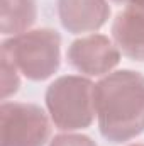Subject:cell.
Listing matches in <instances>:
<instances>
[{
    "label": "cell",
    "instance_id": "1",
    "mask_svg": "<svg viewBox=\"0 0 144 146\" xmlns=\"http://www.w3.org/2000/svg\"><path fill=\"white\" fill-rule=\"evenodd\" d=\"M95 107L100 134L114 145L144 133V75L117 70L95 83Z\"/></svg>",
    "mask_w": 144,
    "mask_h": 146
},
{
    "label": "cell",
    "instance_id": "2",
    "mask_svg": "<svg viewBox=\"0 0 144 146\" xmlns=\"http://www.w3.org/2000/svg\"><path fill=\"white\" fill-rule=\"evenodd\" d=\"M44 100L53 124L65 133L87 129L97 117L95 83L87 76L56 78L48 87Z\"/></svg>",
    "mask_w": 144,
    "mask_h": 146
},
{
    "label": "cell",
    "instance_id": "3",
    "mask_svg": "<svg viewBox=\"0 0 144 146\" xmlns=\"http://www.w3.org/2000/svg\"><path fill=\"white\" fill-rule=\"evenodd\" d=\"M0 56L9 58L17 70L32 82L51 78L61 65V36L54 29L41 27L5 39Z\"/></svg>",
    "mask_w": 144,
    "mask_h": 146
},
{
    "label": "cell",
    "instance_id": "7",
    "mask_svg": "<svg viewBox=\"0 0 144 146\" xmlns=\"http://www.w3.org/2000/svg\"><path fill=\"white\" fill-rule=\"evenodd\" d=\"M58 15L71 34L95 33L107 24L110 5L107 0H58Z\"/></svg>",
    "mask_w": 144,
    "mask_h": 146
},
{
    "label": "cell",
    "instance_id": "12",
    "mask_svg": "<svg viewBox=\"0 0 144 146\" xmlns=\"http://www.w3.org/2000/svg\"><path fill=\"white\" fill-rule=\"evenodd\" d=\"M129 146H144V145H139V143H136V145H129Z\"/></svg>",
    "mask_w": 144,
    "mask_h": 146
},
{
    "label": "cell",
    "instance_id": "11",
    "mask_svg": "<svg viewBox=\"0 0 144 146\" xmlns=\"http://www.w3.org/2000/svg\"><path fill=\"white\" fill-rule=\"evenodd\" d=\"M112 2H117V3H129L131 0H112Z\"/></svg>",
    "mask_w": 144,
    "mask_h": 146
},
{
    "label": "cell",
    "instance_id": "5",
    "mask_svg": "<svg viewBox=\"0 0 144 146\" xmlns=\"http://www.w3.org/2000/svg\"><path fill=\"white\" fill-rule=\"evenodd\" d=\"M120 49L114 39L90 34L73 41L66 51L68 63L87 76H105L120 63Z\"/></svg>",
    "mask_w": 144,
    "mask_h": 146
},
{
    "label": "cell",
    "instance_id": "6",
    "mask_svg": "<svg viewBox=\"0 0 144 146\" xmlns=\"http://www.w3.org/2000/svg\"><path fill=\"white\" fill-rule=\"evenodd\" d=\"M112 39L124 56L144 61V0H131L112 22Z\"/></svg>",
    "mask_w": 144,
    "mask_h": 146
},
{
    "label": "cell",
    "instance_id": "9",
    "mask_svg": "<svg viewBox=\"0 0 144 146\" xmlns=\"http://www.w3.org/2000/svg\"><path fill=\"white\" fill-rule=\"evenodd\" d=\"M0 60H2V99L7 100L20 87V76H19L20 72L9 58L0 56Z\"/></svg>",
    "mask_w": 144,
    "mask_h": 146
},
{
    "label": "cell",
    "instance_id": "4",
    "mask_svg": "<svg viewBox=\"0 0 144 146\" xmlns=\"http://www.w3.org/2000/svg\"><path fill=\"white\" fill-rule=\"evenodd\" d=\"M51 117L31 102H3L0 106L2 146H46L51 138Z\"/></svg>",
    "mask_w": 144,
    "mask_h": 146
},
{
    "label": "cell",
    "instance_id": "8",
    "mask_svg": "<svg viewBox=\"0 0 144 146\" xmlns=\"http://www.w3.org/2000/svg\"><path fill=\"white\" fill-rule=\"evenodd\" d=\"M36 19V0H0V31L3 36H17L31 31Z\"/></svg>",
    "mask_w": 144,
    "mask_h": 146
},
{
    "label": "cell",
    "instance_id": "10",
    "mask_svg": "<svg viewBox=\"0 0 144 146\" xmlns=\"http://www.w3.org/2000/svg\"><path fill=\"white\" fill-rule=\"evenodd\" d=\"M49 146H97V143L90 136H85V134L65 133V134L54 136Z\"/></svg>",
    "mask_w": 144,
    "mask_h": 146
}]
</instances>
